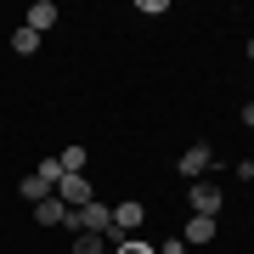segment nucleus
<instances>
[{"mask_svg":"<svg viewBox=\"0 0 254 254\" xmlns=\"http://www.w3.org/2000/svg\"><path fill=\"white\" fill-rule=\"evenodd\" d=\"M141 220H147V209H141L136 198L119 203V209H113V232H108V243H113V249H119V243H130V237L141 232Z\"/></svg>","mask_w":254,"mask_h":254,"instance_id":"f257e3e1","label":"nucleus"},{"mask_svg":"<svg viewBox=\"0 0 254 254\" xmlns=\"http://www.w3.org/2000/svg\"><path fill=\"white\" fill-rule=\"evenodd\" d=\"M51 192H57V198H63L68 209H85V203H91V181H85V175H63V181H57Z\"/></svg>","mask_w":254,"mask_h":254,"instance_id":"20e7f679","label":"nucleus"},{"mask_svg":"<svg viewBox=\"0 0 254 254\" xmlns=\"http://www.w3.org/2000/svg\"><path fill=\"white\" fill-rule=\"evenodd\" d=\"M51 23H57V6H51V0H34V6H28V17H23V28H34V34H46Z\"/></svg>","mask_w":254,"mask_h":254,"instance_id":"423d86ee","label":"nucleus"},{"mask_svg":"<svg viewBox=\"0 0 254 254\" xmlns=\"http://www.w3.org/2000/svg\"><path fill=\"white\" fill-rule=\"evenodd\" d=\"M158 254H187V243H181V237H170V243H164Z\"/></svg>","mask_w":254,"mask_h":254,"instance_id":"ddd939ff","label":"nucleus"},{"mask_svg":"<svg viewBox=\"0 0 254 254\" xmlns=\"http://www.w3.org/2000/svg\"><path fill=\"white\" fill-rule=\"evenodd\" d=\"M17 192H23L28 203H40V198H51V187L40 181V175H23V187H17Z\"/></svg>","mask_w":254,"mask_h":254,"instance_id":"9b49d317","label":"nucleus"},{"mask_svg":"<svg viewBox=\"0 0 254 254\" xmlns=\"http://www.w3.org/2000/svg\"><path fill=\"white\" fill-rule=\"evenodd\" d=\"M68 254H113V243H108V237H91V232H79V237L68 243Z\"/></svg>","mask_w":254,"mask_h":254,"instance_id":"6e6552de","label":"nucleus"},{"mask_svg":"<svg viewBox=\"0 0 254 254\" xmlns=\"http://www.w3.org/2000/svg\"><path fill=\"white\" fill-rule=\"evenodd\" d=\"M34 220H40V226H63V220H68V203L51 192V198H40V203H34Z\"/></svg>","mask_w":254,"mask_h":254,"instance_id":"39448f33","label":"nucleus"},{"mask_svg":"<svg viewBox=\"0 0 254 254\" xmlns=\"http://www.w3.org/2000/svg\"><path fill=\"white\" fill-rule=\"evenodd\" d=\"M187 203H192V215H209V220H215V215H220V203H226V192H220V187L203 175V181H192Z\"/></svg>","mask_w":254,"mask_h":254,"instance_id":"f03ea898","label":"nucleus"},{"mask_svg":"<svg viewBox=\"0 0 254 254\" xmlns=\"http://www.w3.org/2000/svg\"><path fill=\"white\" fill-rule=\"evenodd\" d=\"M85 147H63V153H57V164H63V175H85Z\"/></svg>","mask_w":254,"mask_h":254,"instance_id":"1a4fd4ad","label":"nucleus"},{"mask_svg":"<svg viewBox=\"0 0 254 254\" xmlns=\"http://www.w3.org/2000/svg\"><path fill=\"white\" fill-rule=\"evenodd\" d=\"M181 237H187V243H215V220H209V215H192Z\"/></svg>","mask_w":254,"mask_h":254,"instance_id":"0eeeda50","label":"nucleus"},{"mask_svg":"<svg viewBox=\"0 0 254 254\" xmlns=\"http://www.w3.org/2000/svg\"><path fill=\"white\" fill-rule=\"evenodd\" d=\"M243 125H254V102H249V108H243Z\"/></svg>","mask_w":254,"mask_h":254,"instance_id":"4468645a","label":"nucleus"},{"mask_svg":"<svg viewBox=\"0 0 254 254\" xmlns=\"http://www.w3.org/2000/svg\"><path fill=\"white\" fill-rule=\"evenodd\" d=\"M249 63H254V40H249Z\"/></svg>","mask_w":254,"mask_h":254,"instance_id":"2eb2a0df","label":"nucleus"},{"mask_svg":"<svg viewBox=\"0 0 254 254\" xmlns=\"http://www.w3.org/2000/svg\"><path fill=\"white\" fill-rule=\"evenodd\" d=\"M209 170H215V147H209V141H192L187 153H181V175H187V181H203Z\"/></svg>","mask_w":254,"mask_h":254,"instance_id":"7ed1b4c3","label":"nucleus"},{"mask_svg":"<svg viewBox=\"0 0 254 254\" xmlns=\"http://www.w3.org/2000/svg\"><path fill=\"white\" fill-rule=\"evenodd\" d=\"M113 254H158V249H153V243H141V237H130V243H119Z\"/></svg>","mask_w":254,"mask_h":254,"instance_id":"f8f14e48","label":"nucleus"},{"mask_svg":"<svg viewBox=\"0 0 254 254\" xmlns=\"http://www.w3.org/2000/svg\"><path fill=\"white\" fill-rule=\"evenodd\" d=\"M11 51H17V57H34L40 51V34H34V28H17V34H11Z\"/></svg>","mask_w":254,"mask_h":254,"instance_id":"9d476101","label":"nucleus"}]
</instances>
